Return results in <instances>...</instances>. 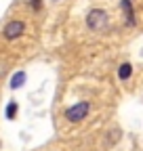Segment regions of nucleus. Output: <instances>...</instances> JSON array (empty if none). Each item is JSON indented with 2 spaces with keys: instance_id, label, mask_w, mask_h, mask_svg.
Masks as SVG:
<instances>
[{
  "instance_id": "nucleus-1",
  "label": "nucleus",
  "mask_w": 143,
  "mask_h": 151,
  "mask_svg": "<svg viewBox=\"0 0 143 151\" xmlns=\"http://www.w3.org/2000/svg\"><path fill=\"white\" fill-rule=\"evenodd\" d=\"M88 109H91V105H88L86 101H80V103H76L74 107H69V109L65 111V118H67L69 122H80V120L86 118Z\"/></svg>"
},
{
  "instance_id": "nucleus-2",
  "label": "nucleus",
  "mask_w": 143,
  "mask_h": 151,
  "mask_svg": "<svg viewBox=\"0 0 143 151\" xmlns=\"http://www.w3.org/2000/svg\"><path fill=\"white\" fill-rule=\"evenodd\" d=\"M86 23H88V27H91V29H103V27L107 25V13L101 11V9L91 11V13H88V17H86Z\"/></svg>"
},
{
  "instance_id": "nucleus-3",
  "label": "nucleus",
  "mask_w": 143,
  "mask_h": 151,
  "mask_svg": "<svg viewBox=\"0 0 143 151\" xmlns=\"http://www.w3.org/2000/svg\"><path fill=\"white\" fill-rule=\"evenodd\" d=\"M23 32H25L23 21H9V23L4 25V29H2V34H4L6 40H15V38H19Z\"/></svg>"
},
{
  "instance_id": "nucleus-4",
  "label": "nucleus",
  "mask_w": 143,
  "mask_h": 151,
  "mask_svg": "<svg viewBox=\"0 0 143 151\" xmlns=\"http://www.w3.org/2000/svg\"><path fill=\"white\" fill-rule=\"evenodd\" d=\"M120 6H122L124 15H126V23L133 27L137 21H135V11H133V4H131V0H122V2H120Z\"/></svg>"
},
{
  "instance_id": "nucleus-5",
  "label": "nucleus",
  "mask_w": 143,
  "mask_h": 151,
  "mask_svg": "<svg viewBox=\"0 0 143 151\" xmlns=\"http://www.w3.org/2000/svg\"><path fill=\"white\" fill-rule=\"evenodd\" d=\"M23 82H25V71H17L11 80V88H19Z\"/></svg>"
},
{
  "instance_id": "nucleus-6",
  "label": "nucleus",
  "mask_w": 143,
  "mask_h": 151,
  "mask_svg": "<svg viewBox=\"0 0 143 151\" xmlns=\"http://www.w3.org/2000/svg\"><path fill=\"white\" fill-rule=\"evenodd\" d=\"M131 73H133L131 63H124V65H120V80H129V78H131Z\"/></svg>"
},
{
  "instance_id": "nucleus-7",
  "label": "nucleus",
  "mask_w": 143,
  "mask_h": 151,
  "mask_svg": "<svg viewBox=\"0 0 143 151\" xmlns=\"http://www.w3.org/2000/svg\"><path fill=\"white\" fill-rule=\"evenodd\" d=\"M15 113H17V105L11 103V105L6 107V118H9V120H15Z\"/></svg>"
},
{
  "instance_id": "nucleus-8",
  "label": "nucleus",
  "mask_w": 143,
  "mask_h": 151,
  "mask_svg": "<svg viewBox=\"0 0 143 151\" xmlns=\"http://www.w3.org/2000/svg\"><path fill=\"white\" fill-rule=\"evenodd\" d=\"M32 6H34V11H38L40 9V0H32Z\"/></svg>"
}]
</instances>
